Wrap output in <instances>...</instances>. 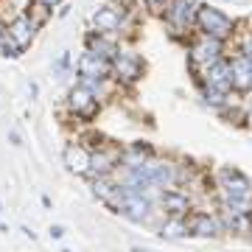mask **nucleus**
I'll list each match as a JSON object with an SVG mask.
<instances>
[{"mask_svg":"<svg viewBox=\"0 0 252 252\" xmlns=\"http://www.w3.org/2000/svg\"><path fill=\"white\" fill-rule=\"evenodd\" d=\"M216 188L224 205L235 207L241 213H252V180L250 177H244L235 168H221L219 180H216Z\"/></svg>","mask_w":252,"mask_h":252,"instance_id":"f257e3e1","label":"nucleus"},{"mask_svg":"<svg viewBox=\"0 0 252 252\" xmlns=\"http://www.w3.org/2000/svg\"><path fill=\"white\" fill-rule=\"evenodd\" d=\"M193 26L199 28V34L216 36V39H221V42H227V39L235 34V23L227 17L221 9H216V6H199L196 9V23H193Z\"/></svg>","mask_w":252,"mask_h":252,"instance_id":"f03ea898","label":"nucleus"},{"mask_svg":"<svg viewBox=\"0 0 252 252\" xmlns=\"http://www.w3.org/2000/svg\"><path fill=\"white\" fill-rule=\"evenodd\" d=\"M188 59H190L193 73L199 76L205 67H210V64L219 62V59H224V42H221V39H216V36L199 34L196 39L190 42V48H188Z\"/></svg>","mask_w":252,"mask_h":252,"instance_id":"7ed1b4c3","label":"nucleus"},{"mask_svg":"<svg viewBox=\"0 0 252 252\" xmlns=\"http://www.w3.org/2000/svg\"><path fill=\"white\" fill-rule=\"evenodd\" d=\"M143 70L146 64L140 59V54L135 51H124V48H118L115 56L109 59V76L121 84H135V81L143 79Z\"/></svg>","mask_w":252,"mask_h":252,"instance_id":"20e7f679","label":"nucleus"},{"mask_svg":"<svg viewBox=\"0 0 252 252\" xmlns=\"http://www.w3.org/2000/svg\"><path fill=\"white\" fill-rule=\"evenodd\" d=\"M196 9H199L196 0H171L165 14H162L168 31L174 36H185L193 28V23H196Z\"/></svg>","mask_w":252,"mask_h":252,"instance_id":"39448f33","label":"nucleus"},{"mask_svg":"<svg viewBox=\"0 0 252 252\" xmlns=\"http://www.w3.org/2000/svg\"><path fill=\"white\" fill-rule=\"evenodd\" d=\"M67 109H70L76 118H81V121H93V118L101 112L98 93L79 81V84L70 87V93H67Z\"/></svg>","mask_w":252,"mask_h":252,"instance_id":"423d86ee","label":"nucleus"},{"mask_svg":"<svg viewBox=\"0 0 252 252\" xmlns=\"http://www.w3.org/2000/svg\"><path fill=\"white\" fill-rule=\"evenodd\" d=\"M76 73H79L81 84H87V87L98 93V87L109 79V59H101V56H93L84 51L79 64H76Z\"/></svg>","mask_w":252,"mask_h":252,"instance_id":"0eeeda50","label":"nucleus"},{"mask_svg":"<svg viewBox=\"0 0 252 252\" xmlns=\"http://www.w3.org/2000/svg\"><path fill=\"white\" fill-rule=\"evenodd\" d=\"M36 28H39V26L34 23V17H31L28 11H20L17 17L6 26V31H9V39L17 45L20 54H23V51H28V48H31V42H34Z\"/></svg>","mask_w":252,"mask_h":252,"instance_id":"6e6552de","label":"nucleus"},{"mask_svg":"<svg viewBox=\"0 0 252 252\" xmlns=\"http://www.w3.org/2000/svg\"><path fill=\"white\" fill-rule=\"evenodd\" d=\"M199 84H202V87H210V90L224 93V95H230V93H233V81H230V62H227V59H219V62H213L210 67H205V70L199 73Z\"/></svg>","mask_w":252,"mask_h":252,"instance_id":"1a4fd4ad","label":"nucleus"},{"mask_svg":"<svg viewBox=\"0 0 252 252\" xmlns=\"http://www.w3.org/2000/svg\"><path fill=\"white\" fill-rule=\"evenodd\" d=\"M90 23H93V31H95V34H104V36H118L126 28V17L115 9V6H109V3L101 6V9L93 14Z\"/></svg>","mask_w":252,"mask_h":252,"instance_id":"9d476101","label":"nucleus"},{"mask_svg":"<svg viewBox=\"0 0 252 252\" xmlns=\"http://www.w3.org/2000/svg\"><path fill=\"white\" fill-rule=\"evenodd\" d=\"M185 224H188V235H196V238H216L221 233L216 213H207V210H190L185 216Z\"/></svg>","mask_w":252,"mask_h":252,"instance_id":"9b49d317","label":"nucleus"},{"mask_svg":"<svg viewBox=\"0 0 252 252\" xmlns=\"http://www.w3.org/2000/svg\"><path fill=\"white\" fill-rule=\"evenodd\" d=\"M160 205L168 216H188L190 210H193L190 196L180 188H162L160 190Z\"/></svg>","mask_w":252,"mask_h":252,"instance_id":"f8f14e48","label":"nucleus"},{"mask_svg":"<svg viewBox=\"0 0 252 252\" xmlns=\"http://www.w3.org/2000/svg\"><path fill=\"white\" fill-rule=\"evenodd\" d=\"M90 149L81 143H67L64 146V165L67 171L76 174V177H87L90 174Z\"/></svg>","mask_w":252,"mask_h":252,"instance_id":"ddd939ff","label":"nucleus"},{"mask_svg":"<svg viewBox=\"0 0 252 252\" xmlns=\"http://www.w3.org/2000/svg\"><path fill=\"white\" fill-rule=\"evenodd\" d=\"M230 81H233L235 93H250L252 90V62L247 56H235L230 62Z\"/></svg>","mask_w":252,"mask_h":252,"instance_id":"4468645a","label":"nucleus"},{"mask_svg":"<svg viewBox=\"0 0 252 252\" xmlns=\"http://www.w3.org/2000/svg\"><path fill=\"white\" fill-rule=\"evenodd\" d=\"M154 157V149L146 140H135V143H129L124 152L118 154V165H126V168H135V165H143L146 160H152Z\"/></svg>","mask_w":252,"mask_h":252,"instance_id":"2eb2a0df","label":"nucleus"},{"mask_svg":"<svg viewBox=\"0 0 252 252\" xmlns=\"http://www.w3.org/2000/svg\"><path fill=\"white\" fill-rule=\"evenodd\" d=\"M84 51L93 56H101V59H112L118 51L115 39L112 36H104V34H95V31H90V34L84 36Z\"/></svg>","mask_w":252,"mask_h":252,"instance_id":"dca6fc26","label":"nucleus"},{"mask_svg":"<svg viewBox=\"0 0 252 252\" xmlns=\"http://www.w3.org/2000/svg\"><path fill=\"white\" fill-rule=\"evenodd\" d=\"M160 235L168 238V241H180L188 235V224H185V216H168L160 227Z\"/></svg>","mask_w":252,"mask_h":252,"instance_id":"f3484780","label":"nucleus"},{"mask_svg":"<svg viewBox=\"0 0 252 252\" xmlns=\"http://www.w3.org/2000/svg\"><path fill=\"white\" fill-rule=\"evenodd\" d=\"M202 98H205V104H210V107H224V104H227L224 93L210 90V87H202Z\"/></svg>","mask_w":252,"mask_h":252,"instance_id":"a211bd4d","label":"nucleus"},{"mask_svg":"<svg viewBox=\"0 0 252 252\" xmlns=\"http://www.w3.org/2000/svg\"><path fill=\"white\" fill-rule=\"evenodd\" d=\"M168 3H171V0H143V6L149 9V14H154V17H162L165 9H168Z\"/></svg>","mask_w":252,"mask_h":252,"instance_id":"6ab92c4d","label":"nucleus"},{"mask_svg":"<svg viewBox=\"0 0 252 252\" xmlns=\"http://www.w3.org/2000/svg\"><path fill=\"white\" fill-rule=\"evenodd\" d=\"M109 6H115V9L121 11V14H124V17H129V14H132V11L137 9V0H112Z\"/></svg>","mask_w":252,"mask_h":252,"instance_id":"aec40b11","label":"nucleus"},{"mask_svg":"<svg viewBox=\"0 0 252 252\" xmlns=\"http://www.w3.org/2000/svg\"><path fill=\"white\" fill-rule=\"evenodd\" d=\"M238 54H241V56H247V59L252 62V31H247V34H244L241 45H238Z\"/></svg>","mask_w":252,"mask_h":252,"instance_id":"412c9836","label":"nucleus"},{"mask_svg":"<svg viewBox=\"0 0 252 252\" xmlns=\"http://www.w3.org/2000/svg\"><path fill=\"white\" fill-rule=\"evenodd\" d=\"M67 67H70V54L64 51V54L59 56V62L54 64V70H56V73H64V70H67Z\"/></svg>","mask_w":252,"mask_h":252,"instance_id":"4be33fe9","label":"nucleus"},{"mask_svg":"<svg viewBox=\"0 0 252 252\" xmlns=\"http://www.w3.org/2000/svg\"><path fill=\"white\" fill-rule=\"evenodd\" d=\"M36 6H45V9H56V6H62V0H34Z\"/></svg>","mask_w":252,"mask_h":252,"instance_id":"5701e85b","label":"nucleus"},{"mask_svg":"<svg viewBox=\"0 0 252 252\" xmlns=\"http://www.w3.org/2000/svg\"><path fill=\"white\" fill-rule=\"evenodd\" d=\"M62 235H64V227H59V224L51 227V238H62Z\"/></svg>","mask_w":252,"mask_h":252,"instance_id":"b1692460","label":"nucleus"},{"mask_svg":"<svg viewBox=\"0 0 252 252\" xmlns=\"http://www.w3.org/2000/svg\"><path fill=\"white\" fill-rule=\"evenodd\" d=\"M9 137H11V143H14V146H20V135H17V132H9Z\"/></svg>","mask_w":252,"mask_h":252,"instance_id":"393cba45","label":"nucleus"},{"mask_svg":"<svg viewBox=\"0 0 252 252\" xmlns=\"http://www.w3.org/2000/svg\"><path fill=\"white\" fill-rule=\"evenodd\" d=\"M132 252H149V250H143V247H132Z\"/></svg>","mask_w":252,"mask_h":252,"instance_id":"a878e982","label":"nucleus"},{"mask_svg":"<svg viewBox=\"0 0 252 252\" xmlns=\"http://www.w3.org/2000/svg\"><path fill=\"white\" fill-rule=\"evenodd\" d=\"M247 115H250V121H252V104H250V112H247Z\"/></svg>","mask_w":252,"mask_h":252,"instance_id":"bb28decb","label":"nucleus"},{"mask_svg":"<svg viewBox=\"0 0 252 252\" xmlns=\"http://www.w3.org/2000/svg\"><path fill=\"white\" fill-rule=\"evenodd\" d=\"M0 210H3V205H0Z\"/></svg>","mask_w":252,"mask_h":252,"instance_id":"cd10ccee","label":"nucleus"},{"mask_svg":"<svg viewBox=\"0 0 252 252\" xmlns=\"http://www.w3.org/2000/svg\"><path fill=\"white\" fill-rule=\"evenodd\" d=\"M250 235H252V233H250Z\"/></svg>","mask_w":252,"mask_h":252,"instance_id":"c85d7f7f","label":"nucleus"}]
</instances>
